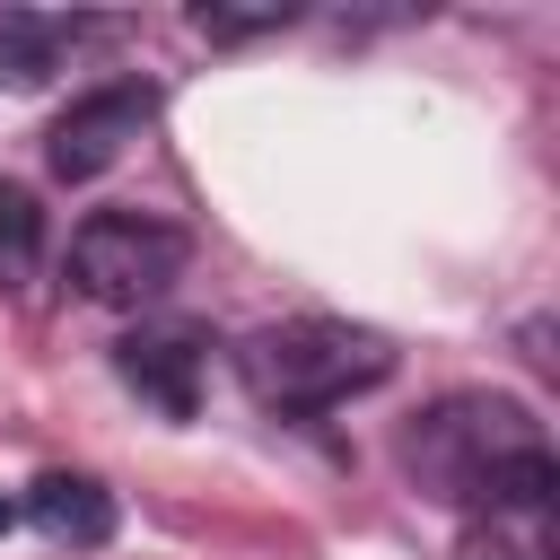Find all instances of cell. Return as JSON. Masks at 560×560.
I'll list each match as a JSON object with an SVG mask.
<instances>
[{"label": "cell", "instance_id": "obj_1", "mask_svg": "<svg viewBox=\"0 0 560 560\" xmlns=\"http://www.w3.org/2000/svg\"><path fill=\"white\" fill-rule=\"evenodd\" d=\"M402 472L446 499V508H490V499H560V464L542 446V420L516 394H446L411 420Z\"/></svg>", "mask_w": 560, "mask_h": 560}, {"label": "cell", "instance_id": "obj_2", "mask_svg": "<svg viewBox=\"0 0 560 560\" xmlns=\"http://www.w3.org/2000/svg\"><path fill=\"white\" fill-rule=\"evenodd\" d=\"M236 376L262 411H332L394 376V341L341 315H289L236 341Z\"/></svg>", "mask_w": 560, "mask_h": 560}, {"label": "cell", "instance_id": "obj_3", "mask_svg": "<svg viewBox=\"0 0 560 560\" xmlns=\"http://www.w3.org/2000/svg\"><path fill=\"white\" fill-rule=\"evenodd\" d=\"M184 262H192V236L149 210H96L70 236V280L96 306H149L184 280Z\"/></svg>", "mask_w": 560, "mask_h": 560}, {"label": "cell", "instance_id": "obj_4", "mask_svg": "<svg viewBox=\"0 0 560 560\" xmlns=\"http://www.w3.org/2000/svg\"><path fill=\"white\" fill-rule=\"evenodd\" d=\"M149 114H158V88H96V96H79L52 131H44V166L61 175V184H96L140 131H149Z\"/></svg>", "mask_w": 560, "mask_h": 560}, {"label": "cell", "instance_id": "obj_5", "mask_svg": "<svg viewBox=\"0 0 560 560\" xmlns=\"http://www.w3.org/2000/svg\"><path fill=\"white\" fill-rule=\"evenodd\" d=\"M201 332H184V324H149V332H122L114 341V376L140 394V402H158L166 420H192L201 411Z\"/></svg>", "mask_w": 560, "mask_h": 560}, {"label": "cell", "instance_id": "obj_6", "mask_svg": "<svg viewBox=\"0 0 560 560\" xmlns=\"http://www.w3.org/2000/svg\"><path fill=\"white\" fill-rule=\"evenodd\" d=\"M44 542H70V551H96L105 534H114V490L105 481H88V472H44L35 490H26V508H18Z\"/></svg>", "mask_w": 560, "mask_h": 560}, {"label": "cell", "instance_id": "obj_7", "mask_svg": "<svg viewBox=\"0 0 560 560\" xmlns=\"http://www.w3.org/2000/svg\"><path fill=\"white\" fill-rule=\"evenodd\" d=\"M79 35H88L79 18H52V9H0V88H44V79L70 61Z\"/></svg>", "mask_w": 560, "mask_h": 560}, {"label": "cell", "instance_id": "obj_8", "mask_svg": "<svg viewBox=\"0 0 560 560\" xmlns=\"http://www.w3.org/2000/svg\"><path fill=\"white\" fill-rule=\"evenodd\" d=\"M560 499H490L472 508V551L481 560H560Z\"/></svg>", "mask_w": 560, "mask_h": 560}, {"label": "cell", "instance_id": "obj_9", "mask_svg": "<svg viewBox=\"0 0 560 560\" xmlns=\"http://www.w3.org/2000/svg\"><path fill=\"white\" fill-rule=\"evenodd\" d=\"M44 271V210L26 184H0V298H26Z\"/></svg>", "mask_w": 560, "mask_h": 560}, {"label": "cell", "instance_id": "obj_10", "mask_svg": "<svg viewBox=\"0 0 560 560\" xmlns=\"http://www.w3.org/2000/svg\"><path fill=\"white\" fill-rule=\"evenodd\" d=\"M289 18H298L289 0H271V9H192V26H201V35H219V44H228V35H262V26H289Z\"/></svg>", "mask_w": 560, "mask_h": 560}, {"label": "cell", "instance_id": "obj_11", "mask_svg": "<svg viewBox=\"0 0 560 560\" xmlns=\"http://www.w3.org/2000/svg\"><path fill=\"white\" fill-rule=\"evenodd\" d=\"M9 525H18V508H9V499H0V534H9Z\"/></svg>", "mask_w": 560, "mask_h": 560}]
</instances>
